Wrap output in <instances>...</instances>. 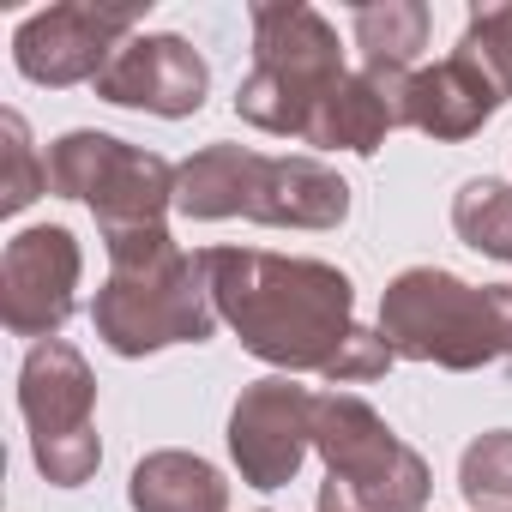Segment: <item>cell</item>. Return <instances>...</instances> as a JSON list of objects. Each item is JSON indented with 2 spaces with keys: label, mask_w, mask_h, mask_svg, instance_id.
Instances as JSON below:
<instances>
[{
  "label": "cell",
  "mask_w": 512,
  "mask_h": 512,
  "mask_svg": "<svg viewBox=\"0 0 512 512\" xmlns=\"http://www.w3.org/2000/svg\"><path fill=\"white\" fill-rule=\"evenodd\" d=\"M217 320L235 338L290 374H326L344 338L356 332V290L326 260H290L260 247H205L199 253Z\"/></svg>",
  "instance_id": "obj_1"
},
{
  "label": "cell",
  "mask_w": 512,
  "mask_h": 512,
  "mask_svg": "<svg viewBox=\"0 0 512 512\" xmlns=\"http://www.w3.org/2000/svg\"><path fill=\"white\" fill-rule=\"evenodd\" d=\"M109 247V284L91 302L97 338L115 356H151L163 344H205L217 332V302L205 284L199 253H181L163 223L115 229Z\"/></svg>",
  "instance_id": "obj_2"
},
{
  "label": "cell",
  "mask_w": 512,
  "mask_h": 512,
  "mask_svg": "<svg viewBox=\"0 0 512 512\" xmlns=\"http://www.w3.org/2000/svg\"><path fill=\"white\" fill-rule=\"evenodd\" d=\"M181 217H253L278 229H332L350 217V187L314 157H260L241 145H205L175 169Z\"/></svg>",
  "instance_id": "obj_3"
},
{
  "label": "cell",
  "mask_w": 512,
  "mask_h": 512,
  "mask_svg": "<svg viewBox=\"0 0 512 512\" xmlns=\"http://www.w3.org/2000/svg\"><path fill=\"white\" fill-rule=\"evenodd\" d=\"M344 49L338 31L290 0V7H253V73L235 91V115L253 121L260 133H284V139H308L314 115L326 109V97L344 85Z\"/></svg>",
  "instance_id": "obj_4"
},
{
  "label": "cell",
  "mask_w": 512,
  "mask_h": 512,
  "mask_svg": "<svg viewBox=\"0 0 512 512\" xmlns=\"http://www.w3.org/2000/svg\"><path fill=\"white\" fill-rule=\"evenodd\" d=\"M380 338L392 344V356L410 362H440V368H482L494 356H506L500 344V308H494V284H464L440 266H410L386 284L380 296Z\"/></svg>",
  "instance_id": "obj_5"
},
{
  "label": "cell",
  "mask_w": 512,
  "mask_h": 512,
  "mask_svg": "<svg viewBox=\"0 0 512 512\" xmlns=\"http://www.w3.org/2000/svg\"><path fill=\"white\" fill-rule=\"evenodd\" d=\"M314 452L326 458L332 482L350 494L356 512H422L428 506V464L350 392L314 398Z\"/></svg>",
  "instance_id": "obj_6"
},
{
  "label": "cell",
  "mask_w": 512,
  "mask_h": 512,
  "mask_svg": "<svg viewBox=\"0 0 512 512\" xmlns=\"http://www.w3.org/2000/svg\"><path fill=\"white\" fill-rule=\"evenodd\" d=\"M49 193L85 199L97 211L103 235H115V229H151L175 205V169L157 151H139L127 139L79 127V133H67V139L49 145Z\"/></svg>",
  "instance_id": "obj_7"
},
{
  "label": "cell",
  "mask_w": 512,
  "mask_h": 512,
  "mask_svg": "<svg viewBox=\"0 0 512 512\" xmlns=\"http://www.w3.org/2000/svg\"><path fill=\"white\" fill-rule=\"evenodd\" d=\"M139 7H91V0H67V7H43L19 25L13 61L37 85H97L103 67L133 43Z\"/></svg>",
  "instance_id": "obj_8"
},
{
  "label": "cell",
  "mask_w": 512,
  "mask_h": 512,
  "mask_svg": "<svg viewBox=\"0 0 512 512\" xmlns=\"http://www.w3.org/2000/svg\"><path fill=\"white\" fill-rule=\"evenodd\" d=\"M79 241L61 223L25 229L0 253V320L19 338L49 344L73 320V290H79Z\"/></svg>",
  "instance_id": "obj_9"
},
{
  "label": "cell",
  "mask_w": 512,
  "mask_h": 512,
  "mask_svg": "<svg viewBox=\"0 0 512 512\" xmlns=\"http://www.w3.org/2000/svg\"><path fill=\"white\" fill-rule=\"evenodd\" d=\"M314 446V392L290 374L253 380L229 410V452L241 464V482L284 488Z\"/></svg>",
  "instance_id": "obj_10"
},
{
  "label": "cell",
  "mask_w": 512,
  "mask_h": 512,
  "mask_svg": "<svg viewBox=\"0 0 512 512\" xmlns=\"http://www.w3.org/2000/svg\"><path fill=\"white\" fill-rule=\"evenodd\" d=\"M211 91V73L199 61V49L187 37H133L97 79V97L121 103V109H145V115H163V121H181L205 103Z\"/></svg>",
  "instance_id": "obj_11"
},
{
  "label": "cell",
  "mask_w": 512,
  "mask_h": 512,
  "mask_svg": "<svg viewBox=\"0 0 512 512\" xmlns=\"http://www.w3.org/2000/svg\"><path fill=\"white\" fill-rule=\"evenodd\" d=\"M19 410L31 422V452L67 446V440H91V410H97V380L85 368V356L61 338L31 344L25 374H19Z\"/></svg>",
  "instance_id": "obj_12"
},
{
  "label": "cell",
  "mask_w": 512,
  "mask_h": 512,
  "mask_svg": "<svg viewBox=\"0 0 512 512\" xmlns=\"http://www.w3.org/2000/svg\"><path fill=\"white\" fill-rule=\"evenodd\" d=\"M506 103V91L494 85V73L476 55H446L440 67H416L404 79V127L434 133V139H470L494 109Z\"/></svg>",
  "instance_id": "obj_13"
},
{
  "label": "cell",
  "mask_w": 512,
  "mask_h": 512,
  "mask_svg": "<svg viewBox=\"0 0 512 512\" xmlns=\"http://www.w3.org/2000/svg\"><path fill=\"white\" fill-rule=\"evenodd\" d=\"M404 127V79H374V73H350L326 109L314 115L308 127V145H326V151H380L386 133Z\"/></svg>",
  "instance_id": "obj_14"
},
{
  "label": "cell",
  "mask_w": 512,
  "mask_h": 512,
  "mask_svg": "<svg viewBox=\"0 0 512 512\" xmlns=\"http://www.w3.org/2000/svg\"><path fill=\"white\" fill-rule=\"evenodd\" d=\"M133 512H229V482L199 452H151L127 482Z\"/></svg>",
  "instance_id": "obj_15"
},
{
  "label": "cell",
  "mask_w": 512,
  "mask_h": 512,
  "mask_svg": "<svg viewBox=\"0 0 512 512\" xmlns=\"http://www.w3.org/2000/svg\"><path fill=\"white\" fill-rule=\"evenodd\" d=\"M362 73L374 79H410L416 55L428 49V7L422 0H386V7H356L350 13Z\"/></svg>",
  "instance_id": "obj_16"
},
{
  "label": "cell",
  "mask_w": 512,
  "mask_h": 512,
  "mask_svg": "<svg viewBox=\"0 0 512 512\" xmlns=\"http://www.w3.org/2000/svg\"><path fill=\"white\" fill-rule=\"evenodd\" d=\"M452 229L464 247L512 266V187L506 181H464L452 199Z\"/></svg>",
  "instance_id": "obj_17"
},
{
  "label": "cell",
  "mask_w": 512,
  "mask_h": 512,
  "mask_svg": "<svg viewBox=\"0 0 512 512\" xmlns=\"http://www.w3.org/2000/svg\"><path fill=\"white\" fill-rule=\"evenodd\" d=\"M458 488L476 512H512V428H494L464 446Z\"/></svg>",
  "instance_id": "obj_18"
},
{
  "label": "cell",
  "mask_w": 512,
  "mask_h": 512,
  "mask_svg": "<svg viewBox=\"0 0 512 512\" xmlns=\"http://www.w3.org/2000/svg\"><path fill=\"white\" fill-rule=\"evenodd\" d=\"M0 157H7V175H0V211H25L49 187V157H37L25 115H0Z\"/></svg>",
  "instance_id": "obj_19"
},
{
  "label": "cell",
  "mask_w": 512,
  "mask_h": 512,
  "mask_svg": "<svg viewBox=\"0 0 512 512\" xmlns=\"http://www.w3.org/2000/svg\"><path fill=\"white\" fill-rule=\"evenodd\" d=\"M458 49L476 55V61L494 73V85L512 97V7H482V13H470V31H464Z\"/></svg>",
  "instance_id": "obj_20"
},
{
  "label": "cell",
  "mask_w": 512,
  "mask_h": 512,
  "mask_svg": "<svg viewBox=\"0 0 512 512\" xmlns=\"http://www.w3.org/2000/svg\"><path fill=\"white\" fill-rule=\"evenodd\" d=\"M392 362H398V356H392V344L380 338V326H374V332H368V326H356V332L344 338V350L332 356L326 380H338V386H356V380H380Z\"/></svg>",
  "instance_id": "obj_21"
},
{
  "label": "cell",
  "mask_w": 512,
  "mask_h": 512,
  "mask_svg": "<svg viewBox=\"0 0 512 512\" xmlns=\"http://www.w3.org/2000/svg\"><path fill=\"white\" fill-rule=\"evenodd\" d=\"M494 308H500V344L512 356V284H494Z\"/></svg>",
  "instance_id": "obj_22"
},
{
  "label": "cell",
  "mask_w": 512,
  "mask_h": 512,
  "mask_svg": "<svg viewBox=\"0 0 512 512\" xmlns=\"http://www.w3.org/2000/svg\"><path fill=\"white\" fill-rule=\"evenodd\" d=\"M314 512H356V506H350V494H344L338 482H326V488H320V506H314Z\"/></svg>",
  "instance_id": "obj_23"
}]
</instances>
